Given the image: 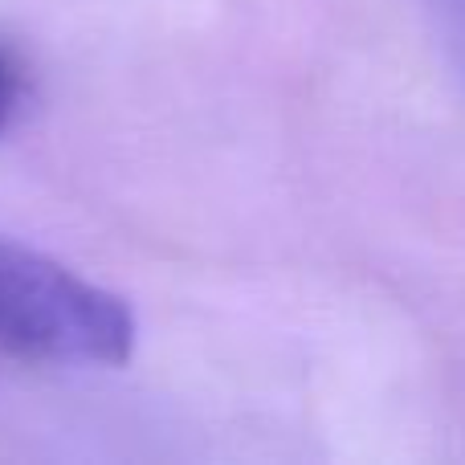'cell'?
I'll return each mask as SVG.
<instances>
[{
	"mask_svg": "<svg viewBox=\"0 0 465 465\" xmlns=\"http://www.w3.org/2000/svg\"><path fill=\"white\" fill-rule=\"evenodd\" d=\"M139 343L127 298L0 237V347L70 368H123Z\"/></svg>",
	"mask_w": 465,
	"mask_h": 465,
	"instance_id": "cell-1",
	"label": "cell"
},
{
	"mask_svg": "<svg viewBox=\"0 0 465 465\" xmlns=\"http://www.w3.org/2000/svg\"><path fill=\"white\" fill-rule=\"evenodd\" d=\"M425 13L441 37V49L450 54L453 70L465 78V0H425Z\"/></svg>",
	"mask_w": 465,
	"mask_h": 465,
	"instance_id": "cell-2",
	"label": "cell"
},
{
	"mask_svg": "<svg viewBox=\"0 0 465 465\" xmlns=\"http://www.w3.org/2000/svg\"><path fill=\"white\" fill-rule=\"evenodd\" d=\"M8 111H13V74L0 62V131H5V123H8Z\"/></svg>",
	"mask_w": 465,
	"mask_h": 465,
	"instance_id": "cell-3",
	"label": "cell"
}]
</instances>
